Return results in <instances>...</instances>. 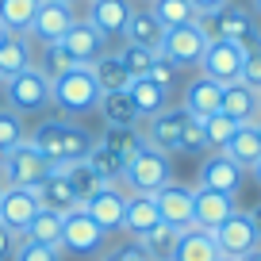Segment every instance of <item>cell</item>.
<instances>
[{
  "mask_svg": "<svg viewBox=\"0 0 261 261\" xmlns=\"http://www.w3.org/2000/svg\"><path fill=\"white\" fill-rule=\"evenodd\" d=\"M27 142H31L50 165H62V162H85L96 139H92L85 127L69 123V119H42Z\"/></svg>",
  "mask_w": 261,
  "mask_h": 261,
  "instance_id": "6da1fadb",
  "label": "cell"
},
{
  "mask_svg": "<svg viewBox=\"0 0 261 261\" xmlns=\"http://www.w3.org/2000/svg\"><path fill=\"white\" fill-rule=\"evenodd\" d=\"M50 100H54L62 112H69V115L96 112L100 85H96V77H92L89 65H77V69H69V73H62V77L50 81Z\"/></svg>",
  "mask_w": 261,
  "mask_h": 261,
  "instance_id": "7a4b0ae2",
  "label": "cell"
},
{
  "mask_svg": "<svg viewBox=\"0 0 261 261\" xmlns=\"http://www.w3.org/2000/svg\"><path fill=\"white\" fill-rule=\"evenodd\" d=\"M50 177V162L31 146V142H19L8 154H0V185L4 188H35Z\"/></svg>",
  "mask_w": 261,
  "mask_h": 261,
  "instance_id": "3957f363",
  "label": "cell"
},
{
  "mask_svg": "<svg viewBox=\"0 0 261 261\" xmlns=\"http://www.w3.org/2000/svg\"><path fill=\"white\" fill-rule=\"evenodd\" d=\"M200 27L207 31V39H230V42H242L246 50L261 46L257 23H253L250 8H242V4H223L212 16H200Z\"/></svg>",
  "mask_w": 261,
  "mask_h": 261,
  "instance_id": "277c9868",
  "label": "cell"
},
{
  "mask_svg": "<svg viewBox=\"0 0 261 261\" xmlns=\"http://www.w3.org/2000/svg\"><path fill=\"white\" fill-rule=\"evenodd\" d=\"M119 180L130 188V192H150L154 196L158 188L169 185V154H162V150H154V146H142L139 154L123 165Z\"/></svg>",
  "mask_w": 261,
  "mask_h": 261,
  "instance_id": "5b68a950",
  "label": "cell"
},
{
  "mask_svg": "<svg viewBox=\"0 0 261 261\" xmlns=\"http://www.w3.org/2000/svg\"><path fill=\"white\" fill-rule=\"evenodd\" d=\"M0 89H4L8 108H12L16 115H23V112H42V108L50 104V77L42 73L39 65H31V69H23V73L8 77Z\"/></svg>",
  "mask_w": 261,
  "mask_h": 261,
  "instance_id": "8992f818",
  "label": "cell"
},
{
  "mask_svg": "<svg viewBox=\"0 0 261 261\" xmlns=\"http://www.w3.org/2000/svg\"><path fill=\"white\" fill-rule=\"evenodd\" d=\"M207 31L200 27V19L196 23H185V27H169L165 31V39H162V46H158V54L165 58L169 65H200V58H204V50H207Z\"/></svg>",
  "mask_w": 261,
  "mask_h": 261,
  "instance_id": "52a82bcc",
  "label": "cell"
},
{
  "mask_svg": "<svg viewBox=\"0 0 261 261\" xmlns=\"http://www.w3.org/2000/svg\"><path fill=\"white\" fill-rule=\"evenodd\" d=\"M215 246H219V257H230V261H242L246 253L261 250V238L253 230V219L250 212H234L230 219H223L219 227L212 230Z\"/></svg>",
  "mask_w": 261,
  "mask_h": 261,
  "instance_id": "ba28073f",
  "label": "cell"
},
{
  "mask_svg": "<svg viewBox=\"0 0 261 261\" xmlns=\"http://www.w3.org/2000/svg\"><path fill=\"white\" fill-rule=\"evenodd\" d=\"M242 62H246V46L230 39H212L200 58V77H212L219 85H234L242 77Z\"/></svg>",
  "mask_w": 261,
  "mask_h": 261,
  "instance_id": "9c48e42d",
  "label": "cell"
},
{
  "mask_svg": "<svg viewBox=\"0 0 261 261\" xmlns=\"http://www.w3.org/2000/svg\"><path fill=\"white\" fill-rule=\"evenodd\" d=\"M104 238H108V230H100V223L89 219L85 207H77V212H69L62 219V250L77 253V257L96 253L100 246H104Z\"/></svg>",
  "mask_w": 261,
  "mask_h": 261,
  "instance_id": "30bf717a",
  "label": "cell"
},
{
  "mask_svg": "<svg viewBox=\"0 0 261 261\" xmlns=\"http://www.w3.org/2000/svg\"><path fill=\"white\" fill-rule=\"evenodd\" d=\"M42 212L39 204V192L35 188H4L0 196V223L12 230V234L23 238V230L31 227V219Z\"/></svg>",
  "mask_w": 261,
  "mask_h": 261,
  "instance_id": "8fae6325",
  "label": "cell"
},
{
  "mask_svg": "<svg viewBox=\"0 0 261 261\" xmlns=\"http://www.w3.org/2000/svg\"><path fill=\"white\" fill-rule=\"evenodd\" d=\"M234 207V196L215 192V188H192V227L200 230H215L223 219H230Z\"/></svg>",
  "mask_w": 261,
  "mask_h": 261,
  "instance_id": "7c38bea8",
  "label": "cell"
},
{
  "mask_svg": "<svg viewBox=\"0 0 261 261\" xmlns=\"http://www.w3.org/2000/svg\"><path fill=\"white\" fill-rule=\"evenodd\" d=\"M81 207L89 212V219L100 223V230H123V207H127V192H123L119 185H100Z\"/></svg>",
  "mask_w": 261,
  "mask_h": 261,
  "instance_id": "4fadbf2b",
  "label": "cell"
},
{
  "mask_svg": "<svg viewBox=\"0 0 261 261\" xmlns=\"http://www.w3.org/2000/svg\"><path fill=\"white\" fill-rule=\"evenodd\" d=\"M185 119H188L185 108H165V112L150 115V119H146V135H142L146 146L162 150V154H177V150H180V127H185Z\"/></svg>",
  "mask_w": 261,
  "mask_h": 261,
  "instance_id": "5bb4252c",
  "label": "cell"
},
{
  "mask_svg": "<svg viewBox=\"0 0 261 261\" xmlns=\"http://www.w3.org/2000/svg\"><path fill=\"white\" fill-rule=\"evenodd\" d=\"M73 23H77V8L73 4H42L27 35H31L35 42H42V46H50V42H62Z\"/></svg>",
  "mask_w": 261,
  "mask_h": 261,
  "instance_id": "9a60e30c",
  "label": "cell"
},
{
  "mask_svg": "<svg viewBox=\"0 0 261 261\" xmlns=\"http://www.w3.org/2000/svg\"><path fill=\"white\" fill-rule=\"evenodd\" d=\"M154 204H158V215H162V223H169V227L177 230H188L192 227V188L185 185H165L154 192Z\"/></svg>",
  "mask_w": 261,
  "mask_h": 261,
  "instance_id": "2e32d148",
  "label": "cell"
},
{
  "mask_svg": "<svg viewBox=\"0 0 261 261\" xmlns=\"http://www.w3.org/2000/svg\"><path fill=\"white\" fill-rule=\"evenodd\" d=\"M62 46L77 65H92L100 54H108V39L89 23V19H77V23L69 27V35L62 39Z\"/></svg>",
  "mask_w": 261,
  "mask_h": 261,
  "instance_id": "e0dca14e",
  "label": "cell"
},
{
  "mask_svg": "<svg viewBox=\"0 0 261 261\" xmlns=\"http://www.w3.org/2000/svg\"><path fill=\"white\" fill-rule=\"evenodd\" d=\"M130 12H135L130 0H89V16L85 19H89L104 39H119L127 19H130Z\"/></svg>",
  "mask_w": 261,
  "mask_h": 261,
  "instance_id": "ac0fdd59",
  "label": "cell"
},
{
  "mask_svg": "<svg viewBox=\"0 0 261 261\" xmlns=\"http://www.w3.org/2000/svg\"><path fill=\"white\" fill-rule=\"evenodd\" d=\"M242 177H246V169H238L219 150L200 165V188H215V192H227V196H234L238 188H242Z\"/></svg>",
  "mask_w": 261,
  "mask_h": 261,
  "instance_id": "d6986e66",
  "label": "cell"
},
{
  "mask_svg": "<svg viewBox=\"0 0 261 261\" xmlns=\"http://www.w3.org/2000/svg\"><path fill=\"white\" fill-rule=\"evenodd\" d=\"M219 154H227L238 169H253L261 158V123H238V130L230 135V142Z\"/></svg>",
  "mask_w": 261,
  "mask_h": 261,
  "instance_id": "ffe728a7",
  "label": "cell"
},
{
  "mask_svg": "<svg viewBox=\"0 0 261 261\" xmlns=\"http://www.w3.org/2000/svg\"><path fill=\"white\" fill-rule=\"evenodd\" d=\"M185 108L192 119H207V115H215L223 108V85L212 81V77H196L192 85L185 89Z\"/></svg>",
  "mask_w": 261,
  "mask_h": 261,
  "instance_id": "44dd1931",
  "label": "cell"
},
{
  "mask_svg": "<svg viewBox=\"0 0 261 261\" xmlns=\"http://www.w3.org/2000/svg\"><path fill=\"white\" fill-rule=\"evenodd\" d=\"M158 223H162V215H158V204L150 192H130L127 196V207H123V230L135 238H142L146 230H154Z\"/></svg>",
  "mask_w": 261,
  "mask_h": 261,
  "instance_id": "7402d4cb",
  "label": "cell"
},
{
  "mask_svg": "<svg viewBox=\"0 0 261 261\" xmlns=\"http://www.w3.org/2000/svg\"><path fill=\"white\" fill-rule=\"evenodd\" d=\"M127 96H130V104H135V112H139V119H150V115L169 108V89H162V85L150 81V77H130Z\"/></svg>",
  "mask_w": 261,
  "mask_h": 261,
  "instance_id": "603a6c76",
  "label": "cell"
},
{
  "mask_svg": "<svg viewBox=\"0 0 261 261\" xmlns=\"http://www.w3.org/2000/svg\"><path fill=\"white\" fill-rule=\"evenodd\" d=\"M169 261H219V246H215L212 230L188 227V230H180L177 250H173Z\"/></svg>",
  "mask_w": 261,
  "mask_h": 261,
  "instance_id": "cb8c5ba5",
  "label": "cell"
},
{
  "mask_svg": "<svg viewBox=\"0 0 261 261\" xmlns=\"http://www.w3.org/2000/svg\"><path fill=\"white\" fill-rule=\"evenodd\" d=\"M223 115H230L234 123H261V112H257V92L246 89L242 81L234 85H223Z\"/></svg>",
  "mask_w": 261,
  "mask_h": 261,
  "instance_id": "d4e9b609",
  "label": "cell"
},
{
  "mask_svg": "<svg viewBox=\"0 0 261 261\" xmlns=\"http://www.w3.org/2000/svg\"><path fill=\"white\" fill-rule=\"evenodd\" d=\"M35 192H39V204L50 207V212H58V215H69V212H77V207H81L77 192L69 188V180H65L62 173H50L42 185H35Z\"/></svg>",
  "mask_w": 261,
  "mask_h": 261,
  "instance_id": "484cf974",
  "label": "cell"
},
{
  "mask_svg": "<svg viewBox=\"0 0 261 261\" xmlns=\"http://www.w3.org/2000/svg\"><path fill=\"white\" fill-rule=\"evenodd\" d=\"M123 39L135 42V46H146V50H158L165 39V27L154 19V12L150 8H135L127 19V27H123Z\"/></svg>",
  "mask_w": 261,
  "mask_h": 261,
  "instance_id": "4316f807",
  "label": "cell"
},
{
  "mask_svg": "<svg viewBox=\"0 0 261 261\" xmlns=\"http://www.w3.org/2000/svg\"><path fill=\"white\" fill-rule=\"evenodd\" d=\"M31 65L35 62H31V39L27 35H8V39L0 42V81L23 73Z\"/></svg>",
  "mask_w": 261,
  "mask_h": 261,
  "instance_id": "83f0119b",
  "label": "cell"
},
{
  "mask_svg": "<svg viewBox=\"0 0 261 261\" xmlns=\"http://www.w3.org/2000/svg\"><path fill=\"white\" fill-rule=\"evenodd\" d=\"M89 69H92V77H96L100 92H127L130 73H127V65H123L119 54H100Z\"/></svg>",
  "mask_w": 261,
  "mask_h": 261,
  "instance_id": "f1b7e54d",
  "label": "cell"
},
{
  "mask_svg": "<svg viewBox=\"0 0 261 261\" xmlns=\"http://www.w3.org/2000/svg\"><path fill=\"white\" fill-rule=\"evenodd\" d=\"M96 112L104 115L108 127H139V112H135L127 92H100Z\"/></svg>",
  "mask_w": 261,
  "mask_h": 261,
  "instance_id": "f546056e",
  "label": "cell"
},
{
  "mask_svg": "<svg viewBox=\"0 0 261 261\" xmlns=\"http://www.w3.org/2000/svg\"><path fill=\"white\" fill-rule=\"evenodd\" d=\"M100 146H108L123 165H127L130 158H135L142 146H146V139H142V130H139V127H104V139H100Z\"/></svg>",
  "mask_w": 261,
  "mask_h": 261,
  "instance_id": "4dcf8cb0",
  "label": "cell"
},
{
  "mask_svg": "<svg viewBox=\"0 0 261 261\" xmlns=\"http://www.w3.org/2000/svg\"><path fill=\"white\" fill-rule=\"evenodd\" d=\"M39 8H42V0H0V23L12 35H27Z\"/></svg>",
  "mask_w": 261,
  "mask_h": 261,
  "instance_id": "1f68e13d",
  "label": "cell"
},
{
  "mask_svg": "<svg viewBox=\"0 0 261 261\" xmlns=\"http://www.w3.org/2000/svg\"><path fill=\"white\" fill-rule=\"evenodd\" d=\"M177 238H180L177 227H169V223H158L154 230H146V234L135 238V242L142 246V253H146L150 261H169L173 250H177Z\"/></svg>",
  "mask_w": 261,
  "mask_h": 261,
  "instance_id": "d6a6232c",
  "label": "cell"
},
{
  "mask_svg": "<svg viewBox=\"0 0 261 261\" xmlns=\"http://www.w3.org/2000/svg\"><path fill=\"white\" fill-rule=\"evenodd\" d=\"M62 219H65V215H58V212H50V207H42V212L31 219V227L23 230V238H31V242H42V246H58V250H62Z\"/></svg>",
  "mask_w": 261,
  "mask_h": 261,
  "instance_id": "836d02e7",
  "label": "cell"
},
{
  "mask_svg": "<svg viewBox=\"0 0 261 261\" xmlns=\"http://www.w3.org/2000/svg\"><path fill=\"white\" fill-rule=\"evenodd\" d=\"M150 12H154V19L169 31V27H185V23H196V8L188 4V0H150Z\"/></svg>",
  "mask_w": 261,
  "mask_h": 261,
  "instance_id": "e575fe53",
  "label": "cell"
},
{
  "mask_svg": "<svg viewBox=\"0 0 261 261\" xmlns=\"http://www.w3.org/2000/svg\"><path fill=\"white\" fill-rule=\"evenodd\" d=\"M89 169L96 173V180L100 185H119V177H123V162L112 154L108 146H100V142H92V150H89Z\"/></svg>",
  "mask_w": 261,
  "mask_h": 261,
  "instance_id": "d590c367",
  "label": "cell"
},
{
  "mask_svg": "<svg viewBox=\"0 0 261 261\" xmlns=\"http://www.w3.org/2000/svg\"><path fill=\"white\" fill-rule=\"evenodd\" d=\"M200 123H204V139H207V146H212V150H223L230 142V135L238 130V123L230 119V115H223V112L207 115V119H200Z\"/></svg>",
  "mask_w": 261,
  "mask_h": 261,
  "instance_id": "8d00e7d4",
  "label": "cell"
},
{
  "mask_svg": "<svg viewBox=\"0 0 261 261\" xmlns=\"http://www.w3.org/2000/svg\"><path fill=\"white\" fill-rule=\"evenodd\" d=\"M119 58H123V65H127V73L130 77H146L150 73V65L158 62V50H146V46H135V42H127V46L119 50Z\"/></svg>",
  "mask_w": 261,
  "mask_h": 261,
  "instance_id": "74e56055",
  "label": "cell"
},
{
  "mask_svg": "<svg viewBox=\"0 0 261 261\" xmlns=\"http://www.w3.org/2000/svg\"><path fill=\"white\" fill-rule=\"evenodd\" d=\"M39 69L50 77V81H54V77H62V73H69V69H77V62L65 54L62 42H50V46H42V65H39Z\"/></svg>",
  "mask_w": 261,
  "mask_h": 261,
  "instance_id": "f35d334b",
  "label": "cell"
},
{
  "mask_svg": "<svg viewBox=\"0 0 261 261\" xmlns=\"http://www.w3.org/2000/svg\"><path fill=\"white\" fill-rule=\"evenodd\" d=\"M27 135H23V119H19L12 108H0V154H8L12 146H19Z\"/></svg>",
  "mask_w": 261,
  "mask_h": 261,
  "instance_id": "ab89813d",
  "label": "cell"
},
{
  "mask_svg": "<svg viewBox=\"0 0 261 261\" xmlns=\"http://www.w3.org/2000/svg\"><path fill=\"white\" fill-rule=\"evenodd\" d=\"M200 150H207L204 123L188 115V119H185V127H180V150H177V154H200Z\"/></svg>",
  "mask_w": 261,
  "mask_h": 261,
  "instance_id": "60d3db41",
  "label": "cell"
},
{
  "mask_svg": "<svg viewBox=\"0 0 261 261\" xmlns=\"http://www.w3.org/2000/svg\"><path fill=\"white\" fill-rule=\"evenodd\" d=\"M12 257H16V261H62V250H58V246H42V242L23 238L19 250L12 253Z\"/></svg>",
  "mask_w": 261,
  "mask_h": 261,
  "instance_id": "b9f144b4",
  "label": "cell"
},
{
  "mask_svg": "<svg viewBox=\"0 0 261 261\" xmlns=\"http://www.w3.org/2000/svg\"><path fill=\"white\" fill-rule=\"evenodd\" d=\"M238 81L246 85V89L261 92V46L257 50H246V62H242V77Z\"/></svg>",
  "mask_w": 261,
  "mask_h": 261,
  "instance_id": "7bdbcfd3",
  "label": "cell"
},
{
  "mask_svg": "<svg viewBox=\"0 0 261 261\" xmlns=\"http://www.w3.org/2000/svg\"><path fill=\"white\" fill-rule=\"evenodd\" d=\"M150 81H158V85H162V89H173V81H177V65H169V62H165V58H158V62L154 65H150Z\"/></svg>",
  "mask_w": 261,
  "mask_h": 261,
  "instance_id": "ee69618b",
  "label": "cell"
},
{
  "mask_svg": "<svg viewBox=\"0 0 261 261\" xmlns=\"http://www.w3.org/2000/svg\"><path fill=\"white\" fill-rule=\"evenodd\" d=\"M104 261H150V257L142 253V246H139V242H127V246H119V250H112Z\"/></svg>",
  "mask_w": 261,
  "mask_h": 261,
  "instance_id": "f6af8a7d",
  "label": "cell"
},
{
  "mask_svg": "<svg viewBox=\"0 0 261 261\" xmlns=\"http://www.w3.org/2000/svg\"><path fill=\"white\" fill-rule=\"evenodd\" d=\"M12 253H16V234H12V230L0 223V261H8Z\"/></svg>",
  "mask_w": 261,
  "mask_h": 261,
  "instance_id": "bcb514c9",
  "label": "cell"
},
{
  "mask_svg": "<svg viewBox=\"0 0 261 261\" xmlns=\"http://www.w3.org/2000/svg\"><path fill=\"white\" fill-rule=\"evenodd\" d=\"M188 4L196 8V16H212V12H219L227 0H188Z\"/></svg>",
  "mask_w": 261,
  "mask_h": 261,
  "instance_id": "7dc6e473",
  "label": "cell"
},
{
  "mask_svg": "<svg viewBox=\"0 0 261 261\" xmlns=\"http://www.w3.org/2000/svg\"><path fill=\"white\" fill-rule=\"evenodd\" d=\"M250 219H253V230H257V238H261V204L250 212Z\"/></svg>",
  "mask_w": 261,
  "mask_h": 261,
  "instance_id": "c3c4849f",
  "label": "cell"
},
{
  "mask_svg": "<svg viewBox=\"0 0 261 261\" xmlns=\"http://www.w3.org/2000/svg\"><path fill=\"white\" fill-rule=\"evenodd\" d=\"M242 261H261V250H253V253H246Z\"/></svg>",
  "mask_w": 261,
  "mask_h": 261,
  "instance_id": "681fc988",
  "label": "cell"
},
{
  "mask_svg": "<svg viewBox=\"0 0 261 261\" xmlns=\"http://www.w3.org/2000/svg\"><path fill=\"white\" fill-rule=\"evenodd\" d=\"M250 173H253V177H257V185H261V158H257V165H253Z\"/></svg>",
  "mask_w": 261,
  "mask_h": 261,
  "instance_id": "f907efd6",
  "label": "cell"
},
{
  "mask_svg": "<svg viewBox=\"0 0 261 261\" xmlns=\"http://www.w3.org/2000/svg\"><path fill=\"white\" fill-rule=\"evenodd\" d=\"M42 4H77V0H42Z\"/></svg>",
  "mask_w": 261,
  "mask_h": 261,
  "instance_id": "816d5d0a",
  "label": "cell"
},
{
  "mask_svg": "<svg viewBox=\"0 0 261 261\" xmlns=\"http://www.w3.org/2000/svg\"><path fill=\"white\" fill-rule=\"evenodd\" d=\"M8 35H12V31H8V27H4V23H0V42H4V39H8Z\"/></svg>",
  "mask_w": 261,
  "mask_h": 261,
  "instance_id": "f5cc1de1",
  "label": "cell"
},
{
  "mask_svg": "<svg viewBox=\"0 0 261 261\" xmlns=\"http://www.w3.org/2000/svg\"><path fill=\"white\" fill-rule=\"evenodd\" d=\"M130 4H135V8H139V4H150V0H130Z\"/></svg>",
  "mask_w": 261,
  "mask_h": 261,
  "instance_id": "db71d44e",
  "label": "cell"
},
{
  "mask_svg": "<svg viewBox=\"0 0 261 261\" xmlns=\"http://www.w3.org/2000/svg\"><path fill=\"white\" fill-rule=\"evenodd\" d=\"M253 8H257V16H261V0H253Z\"/></svg>",
  "mask_w": 261,
  "mask_h": 261,
  "instance_id": "11a10c76",
  "label": "cell"
},
{
  "mask_svg": "<svg viewBox=\"0 0 261 261\" xmlns=\"http://www.w3.org/2000/svg\"><path fill=\"white\" fill-rule=\"evenodd\" d=\"M257 112H261V92H257Z\"/></svg>",
  "mask_w": 261,
  "mask_h": 261,
  "instance_id": "9f6ffc18",
  "label": "cell"
},
{
  "mask_svg": "<svg viewBox=\"0 0 261 261\" xmlns=\"http://www.w3.org/2000/svg\"><path fill=\"white\" fill-rule=\"evenodd\" d=\"M0 196H4V185H0Z\"/></svg>",
  "mask_w": 261,
  "mask_h": 261,
  "instance_id": "6f0895ef",
  "label": "cell"
},
{
  "mask_svg": "<svg viewBox=\"0 0 261 261\" xmlns=\"http://www.w3.org/2000/svg\"><path fill=\"white\" fill-rule=\"evenodd\" d=\"M219 261H230V257H219Z\"/></svg>",
  "mask_w": 261,
  "mask_h": 261,
  "instance_id": "680465c9",
  "label": "cell"
},
{
  "mask_svg": "<svg viewBox=\"0 0 261 261\" xmlns=\"http://www.w3.org/2000/svg\"><path fill=\"white\" fill-rule=\"evenodd\" d=\"M0 85H4V81H0Z\"/></svg>",
  "mask_w": 261,
  "mask_h": 261,
  "instance_id": "91938a15",
  "label": "cell"
}]
</instances>
